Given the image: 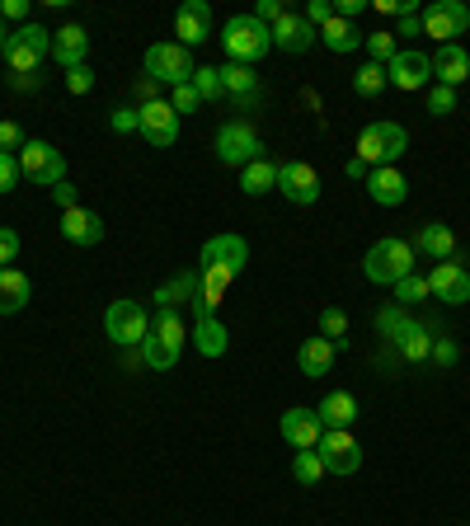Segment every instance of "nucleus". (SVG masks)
<instances>
[{
	"label": "nucleus",
	"instance_id": "f257e3e1",
	"mask_svg": "<svg viewBox=\"0 0 470 526\" xmlns=\"http://www.w3.org/2000/svg\"><path fill=\"white\" fill-rule=\"evenodd\" d=\"M245 263H250V245H245V235L221 231V235H212V240L203 245L198 282L212 287V292H231V282L245 273Z\"/></svg>",
	"mask_w": 470,
	"mask_h": 526
},
{
	"label": "nucleus",
	"instance_id": "f03ea898",
	"mask_svg": "<svg viewBox=\"0 0 470 526\" xmlns=\"http://www.w3.org/2000/svg\"><path fill=\"white\" fill-rule=\"evenodd\" d=\"M409 273H419V254H414V245L400 240V235L376 240V245L367 249V259H362V278L376 282V287H395V282L409 278Z\"/></svg>",
	"mask_w": 470,
	"mask_h": 526
},
{
	"label": "nucleus",
	"instance_id": "7ed1b4c3",
	"mask_svg": "<svg viewBox=\"0 0 470 526\" xmlns=\"http://www.w3.org/2000/svg\"><path fill=\"white\" fill-rule=\"evenodd\" d=\"M184 343H188V325L179 320V310H156L151 334L141 343V362H146L151 372H170L174 362L184 357Z\"/></svg>",
	"mask_w": 470,
	"mask_h": 526
},
{
	"label": "nucleus",
	"instance_id": "20e7f679",
	"mask_svg": "<svg viewBox=\"0 0 470 526\" xmlns=\"http://www.w3.org/2000/svg\"><path fill=\"white\" fill-rule=\"evenodd\" d=\"M221 47H226V62L235 66H254L273 52V29L259 24L254 15H231L221 29Z\"/></svg>",
	"mask_w": 470,
	"mask_h": 526
},
{
	"label": "nucleus",
	"instance_id": "39448f33",
	"mask_svg": "<svg viewBox=\"0 0 470 526\" xmlns=\"http://www.w3.org/2000/svg\"><path fill=\"white\" fill-rule=\"evenodd\" d=\"M405 151H409V132L400 123H386V118H381V123H367L358 132V141H353V155H358V160H367L372 170H381V165H395Z\"/></svg>",
	"mask_w": 470,
	"mask_h": 526
},
{
	"label": "nucleus",
	"instance_id": "423d86ee",
	"mask_svg": "<svg viewBox=\"0 0 470 526\" xmlns=\"http://www.w3.org/2000/svg\"><path fill=\"white\" fill-rule=\"evenodd\" d=\"M212 151H217V160L226 165V170H245V165H254V160H264V137L254 132V123L231 118V123L217 127Z\"/></svg>",
	"mask_w": 470,
	"mask_h": 526
},
{
	"label": "nucleus",
	"instance_id": "0eeeda50",
	"mask_svg": "<svg viewBox=\"0 0 470 526\" xmlns=\"http://www.w3.org/2000/svg\"><path fill=\"white\" fill-rule=\"evenodd\" d=\"M52 57V33L43 24H19L10 29V43H5V66L15 76H38V66Z\"/></svg>",
	"mask_w": 470,
	"mask_h": 526
},
{
	"label": "nucleus",
	"instance_id": "6e6552de",
	"mask_svg": "<svg viewBox=\"0 0 470 526\" xmlns=\"http://www.w3.org/2000/svg\"><path fill=\"white\" fill-rule=\"evenodd\" d=\"M141 66H146V80H156V85H170V90H179V85H188L193 80V52L179 43H151L146 47V57H141Z\"/></svg>",
	"mask_w": 470,
	"mask_h": 526
},
{
	"label": "nucleus",
	"instance_id": "1a4fd4ad",
	"mask_svg": "<svg viewBox=\"0 0 470 526\" xmlns=\"http://www.w3.org/2000/svg\"><path fill=\"white\" fill-rule=\"evenodd\" d=\"M104 334H109L123 353H132V348H141L146 343V334H151V315H146V306L141 301H113L109 310H104Z\"/></svg>",
	"mask_w": 470,
	"mask_h": 526
},
{
	"label": "nucleus",
	"instance_id": "9d476101",
	"mask_svg": "<svg viewBox=\"0 0 470 526\" xmlns=\"http://www.w3.org/2000/svg\"><path fill=\"white\" fill-rule=\"evenodd\" d=\"M19 170H24V179L38 188H52L66 184V160L57 146H47V141H24V151H19Z\"/></svg>",
	"mask_w": 470,
	"mask_h": 526
},
{
	"label": "nucleus",
	"instance_id": "9b49d317",
	"mask_svg": "<svg viewBox=\"0 0 470 526\" xmlns=\"http://www.w3.org/2000/svg\"><path fill=\"white\" fill-rule=\"evenodd\" d=\"M315 456L325 461V475H339V480H348V475H358L362 470V447H358V437L348 433V428H325Z\"/></svg>",
	"mask_w": 470,
	"mask_h": 526
},
{
	"label": "nucleus",
	"instance_id": "f8f14e48",
	"mask_svg": "<svg viewBox=\"0 0 470 526\" xmlns=\"http://www.w3.org/2000/svg\"><path fill=\"white\" fill-rule=\"evenodd\" d=\"M419 19H423V33L438 38V47L456 43V38L470 29V10L461 5V0H433V5H423L419 10Z\"/></svg>",
	"mask_w": 470,
	"mask_h": 526
},
{
	"label": "nucleus",
	"instance_id": "ddd939ff",
	"mask_svg": "<svg viewBox=\"0 0 470 526\" xmlns=\"http://www.w3.org/2000/svg\"><path fill=\"white\" fill-rule=\"evenodd\" d=\"M278 193L297 207H315L320 202V174L306 160H282L278 165Z\"/></svg>",
	"mask_w": 470,
	"mask_h": 526
},
{
	"label": "nucleus",
	"instance_id": "4468645a",
	"mask_svg": "<svg viewBox=\"0 0 470 526\" xmlns=\"http://www.w3.org/2000/svg\"><path fill=\"white\" fill-rule=\"evenodd\" d=\"M386 80L405 94L423 90V85L433 80V57H428L423 47H405V52H395V62L386 66Z\"/></svg>",
	"mask_w": 470,
	"mask_h": 526
},
{
	"label": "nucleus",
	"instance_id": "2eb2a0df",
	"mask_svg": "<svg viewBox=\"0 0 470 526\" xmlns=\"http://www.w3.org/2000/svg\"><path fill=\"white\" fill-rule=\"evenodd\" d=\"M137 113H141V137H146V146L165 151V146L179 141V113L170 109V99H151V104H141Z\"/></svg>",
	"mask_w": 470,
	"mask_h": 526
},
{
	"label": "nucleus",
	"instance_id": "dca6fc26",
	"mask_svg": "<svg viewBox=\"0 0 470 526\" xmlns=\"http://www.w3.org/2000/svg\"><path fill=\"white\" fill-rule=\"evenodd\" d=\"M428 292L438 296L442 306H466L470 301V273L461 259H442L433 273H428Z\"/></svg>",
	"mask_w": 470,
	"mask_h": 526
},
{
	"label": "nucleus",
	"instance_id": "f3484780",
	"mask_svg": "<svg viewBox=\"0 0 470 526\" xmlns=\"http://www.w3.org/2000/svg\"><path fill=\"white\" fill-rule=\"evenodd\" d=\"M174 38H179V47H203L207 38H212V5L207 0H184L179 5V15H174Z\"/></svg>",
	"mask_w": 470,
	"mask_h": 526
},
{
	"label": "nucleus",
	"instance_id": "a211bd4d",
	"mask_svg": "<svg viewBox=\"0 0 470 526\" xmlns=\"http://www.w3.org/2000/svg\"><path fill=\"white\" fill-rule=\"evenodd\" d=\"M278 433H282V442L287 447H297V451H315L320 447V437H325V423H320V414L315 409H287L282 414V423H278Z\"/></svg>",
	"mask_w": 470,
	"mask_h": 526
},
{
	"label": "nucleus",
	"instance_id": "6ab92c4d",
	"mask_svg": "<svg viewBox=\"0 0 470 526\" xmlns=\"http://www.w3.org/2000/svg\"><path fill=\"white\" fill-rule=\"evenodd\" d=\"M311 43H320V29H311L301 10H287V15L273 24V47H278V52L301 57V52H311Z\"/></svg>",
	"mask_w": 470,
	"mask_h": 526
},
{
	"label": "nucleus",
	"instance_id": "aec40b11",
	"mask_svg": "<svg viewBox=\"0 0 470 526\" xmlns=\"http://www.w3.org/2000/svg\"><path fill=\"white\" fill-rule=\"evenodd\" d=\"M433 57V85H447V90H461L470 80V52L461 43H442Z\"/></svg>",
	"mask_w": 470,
	"mask_h": 526
},
{
	"label": "nucleus",
	"instance_id": "412c9836",
	"mask_svg": "<svg viewBox=\"0 0 470 526\" xmlns=\"http://www.w3.org/2000/svg\"><path fill=\"white\" fill-rule=\"evenodd\" d=\"M104 217L99 212H90V207H71V212H62V240L76 249H94L99 240H104Z\"/></svg>",
	"mask_w": 470,
	"mask_h": 526
},
{
	"label": "nucleus",
	"instance_id": "4be33fe9",
	"mask_svg": "<svg viewBox=\"0 0 470 526\" xmlns=\"http://www.w3.org/2000/svg\"><path fill=\"white\" fill-rule=\"evenodd\" d=\"M85 57H90V33H85V24H62V29L52 33V62L57 66H85Z\"/></svg>",
	"mask_w": 470,
	"mask_h": 526
},
{
	"label": "nucleus",
	"instance_id": "5701e85b",
	"mask_svg": "<svg viewBox=\"0 0 470 526\" xmlns=\"http://www.w3.org/2000/svg\"><path fill=\"white\" fill-rule=\"evenodd\" d=\"M367 198L376 202V207H400V202L409 198V179L395 165H381V170L367 174Z\"/></svg>",
	"mask_w": 470,
	"mask_h": 526
},
{
	"label": "nucleus",
	"instance_id": "b1692460",
	"mask_svg": "<svg viewBox=\"0 0 470 526\" xmlns=\"http://www.w3.org/2000/svg\"><path fill=\"white\" fill-rule=\"evenodd\" d=\"M188 339L198 343V353L203 357H221L231 348V329L221 325L217 315H193V329H188Z\"/></svg>",
	"mask_w": 470,
	"mask_h": 526
},
{
	"label": "nucleus",
	"instance_id": "393cba45",
	"mask_svg": "<svg viewBox=\"0 0 470 526\" xmlns=\"http://www.w3.org/2000/svg\"><path fill=\"white\" fill-rule=\"evenodd\" d=\"M414 245V254H428V259H456V235L452 226H442V221H428V226H419V235L409 240Z\"/></svg>",
	"mask_w": 470,
	"mask_h": 526
},
{
	"label": "nucleus",
	"instance_id": "a878e982",
	"mask_svg": "<svg viewBox=\"0 0 470 526\" xmlns=\"http://www.w3.org/2000/svg\"><path fill=\"white\" fill-rule=\"evenodd\" d=\"M29 296H33L29 273H19V268H0V315H19V310L29 306Z\"/></svg>",
	"mask_w": 470,
	"mask_h": 526
},
{
	"label": "nucleus",
	"instance_id": "bb28decb",
	"mask_svg": "<svg viewBox=\"0 0 470 526\" xmlns=\"http://www.w3.org/2000/svg\"><path fill=\"white\" fill-rule=\"evenodd\" d=\"M315 414H320L325 428H353V423H358V400H353L348 390H329Z\"/></svg>",
	"mask_w": 470,
	"mask_h": 526
},
{
	"label": "nucleus",
	"instance_id": "cd10ccee",
	"mask_svg": "<svg viewBox=\"0 0 470 526\" xmlns=\"http://www.w3.org/2000/svg\"><path fill=\"white\" fill-rule=\"evenodd\" d=\"M297 367L306 376H329V367H334V343L320 339V334H315V339H306L297 348Z\"/></svg>",
	"mask_w": 470,
	"mask_h": 526
},
{
	"label": "nucleus",
	"instance_id": "c85d7f7f",
	"mask_svg": "<svg viewBox=\"0 0 470 526\" xmlns=\"http://www.w3.org/2000/svg\"><path fill=\"white\" fill-rule=\"evenodd\" d=\"M221 85H226V94H231L235 104H250L254 94H259V76H254V66L226 62V66H221Z\"/></svg>",
	"mask_w": 470,
	"mask_h": 526
},
{
	"label": "nucleus",
	"instance_id": "c756f323",
	"mask_svg": "<svg viewBox=\"0 0 470 526\" xmlns=\"http://www.w3.org/2000/svg\"><path fill=\"white\" fill-rule=\"evenodd\" d=\"M193 296H198V273H179V278L174 282H165V287H156V296H151V301H156L160 310H179L188 301V306H193Z\"/></svg>",
	"mask_w": 470,
	"mask_h": 526
},
{
	"label": "nucleus",
	"instance_id": "7c9ffc66",
	"mask_svg": "<svg viewBox=\"0 0 470 526\" xmlns=\"http://www.w3.org/2000/svg\"><path fill=\"white\" fill-rule=\"evenodd\" d=\"M240 188H245V193H250V198H264V193H273V188H278V165H273V160H254V165H245V170H240Z\"/></svg>",
	"mask_w": 470,
	"mask_h": 526
},
{
	"label": "nucleus",
	"instance_id": "2f4dec72",
	"mask_svg": "<svg viewBox=\"0 0 470 526\" xmlns=\"http://www.w3.org/2000/svg\"><path fill=\"white\" fill-rule=\"evenodd\" d=\"M320 43L329 47V52H339V57H348V52H353V47H362V33L353 29V24H348V19H329L325 29H320Z\"/></svg>",
	"mask_w": 470,
	"mask_h": 526
},
{
	"label": "nucleus",
	"instance_id": "473e14b6",
	"mask_svg": "<svg viewBox=\"0 0 470 526\" xmlns=\"http://www.w3.org/2000/svg\"><path fill=\"white\" fill-rule=\"evenodd\" d=\"M395 348H400L405 362H428V357H433V339H428V329H423L419 320H409L405 334L395 339Z\"/></svg>",
	"mask_w": 470,
	"mask_h": 526
},
{
	"label": "nucleus",
	"instance_id": "72a5a7b5",
	"mask_svg": "<svg viewBox=\"0 0 470 526\" xmlns=\"http://www.w3.org/2000/svg\"><path fill=\"white\" fill-rule=\"evenodd\" d=\"M320 339L334 343V353H339V348H348V310H339V306L320 310Z\"/></svg>",
	"mask_w": 470,
	"mask_h": 526
},
{
	"label": "nucleus",
	"instance_id": "f704fd0d",
	"mask_svg": "<svg viewBox=\"0 0 470 526\" xmlns=\"http://www.w3.org/2000/svg\"><path fill=\"white\" fill-rule=\"evenodd\" d=\"M391 80H386V66H376V62H362L358 71H353V90L362 94V99H376V94L386 90Z\"/></svg>",
	"mask_w": 470,
	"mask_h": 526
},
{
	"label": "nucleus",
	"instance_id": "c9c22d12",
	"mask_svg": "<svg viewBox=\"0 0 470 526\" xmlns=\"http://www.w3.org/2000/svg\"><path fill=\"white\" fill-rule=\"evenodd\" d=\"M362 47H367V57H372L376 66H391V62H395V52H400V43H395V33H391V29L362 33Z\"/></svg>",
	"mask_w": 470,
	"mask_h": 526
},
{
	"label": "nucleus",
	"instance_id": "e433bc0d",
	"mask_svg": "<svg viewBox=\"0 0 470 526\" xmlns=\"http://www.w3.org/2000/svg\"><path fill=\"white\" fill-rule=\"evenodd\" d=\"M292 480L306 484V489H315V484L325 480V461H320L315 451H297V456H292Z\"/></svg>",
	"mask_w": 470,
	"mask_h": 526
},
{
	"label": "nucleus",
	"instance_id": "4c0bfd02",
	"mask_svg": "<svg viewBox=\"0 0 470 526\" xmlns=\"http://www.w3.org/2000/svg\"><path fill=\"white\" fill-rule=\"evenodd\" d=\"M391 292H395V306H405V310L433 296V292H428V278H423V273H409V278H400Z\"/></svg>",
	"mask_w": 470,
	"mask_h": 526
},
{
	"label": "nucleus",
	"instance_id": "58836bf2",
	"mask_svg": "<svg viewBox=\"0 0 470 526\" xmlns=\"http://www.w3.org/2000/svg\"><path fill=\"white\" fill-rule=\"evenodd\" d=\"M193 90H198V99H207V104L226 99V85H221V66H198V71H193Z\"/></svg>",
	"mask_w": 470,
	"mask_h": 526
},
{
	"label": "nucleus",
	"instance_id": "ea45409f",
	"mask_svg": "<svg viewBox=\"0 0 470 526\" xmlns=\"http://www.w3.org/2000/svg\"><path fill=\"white\" fill-rule=\"evenodd\" d=\"M405 325H409L405 306H381V310H376V334H381L386 343L400 339V334H405Z\"/></svg>",
	"mask_w": 470,
	"mask_h": 526
},
{
	"label": "nucleus",
	"instance_id": "a19ab883",
	"mask_svg": "<svg viewBox=\"0 0 470 526\" xmlns=\"http://www.w3.org/2000/svg\"><path fill=\"white\" fill-rule=\"evenodd\" d=\"M428 113H433V118L456 113V90H447V85H428Z\"/></svg>",
	"mask_w": 470,
	"mask_h": 526
},
{
	"label": "nucleus",
	"instance_id": "79ce46f5",
	"mask_svg": "<svg viewBox=\"0 0 470 526\" xmlns=\"http://www.w3.org/2000/svg\"><path fill=\"white\" fill-rule=\"evenodd\" d=\"M19 179H24V170H19V155L0 151V198H5V193H15Z\"/></svg>",
	"mask_w": 470,
	"mask_h": 526
},
{
	"label": "nucleus",
	"instance_id": "37998d69",
	"mask_svg": "<svg viewBox=\"0 0 470 526\" xmlns=\"http://www.w3.org/2000/svg\"><path fill=\"white\" fill-rule=\"evenodd\" d=\"M24 141H29V137H24V127H19L15 118H5V123H0V151H5V155H19V151H24Z\"/></svg>",
	"mask_w": 470,
	"mask_h": 526
},
{
	"label": "nucleus",
	"instance_id": "c03bdc74",
	"mask_svg": "<svg viewBox=\"0 0 470 526\" xmlns=\"http://www.w3.org/2000/svg\"><path fill=\"white\" fill-rule=\"evenodd\" d=\"M109 127L118 132V137H127V132H141V113H137V109H123V104H118V109L109 113Z\"/></svg>",
	"mask_w": 470,
	"mask_h": 526
},
{
	"label": "nucleus",
	"instance_id": "a18cd8bd",
	"mask_svg": "<svg viewBox=\"0 0 470 526\" xmlns=\"http://www.w3.org/2000/svg\"><path fill=\"white\" fill-rule=\"evenodd\" d=\"M15 259H19V231L0 226V268H15Z\"/></svg>",
	"mask_w": 470,
	"mask_h": 526
},
{
	"label": "nucleus",
	"instance_id": "49530a36",
	"mask_svg": "<svg viewBox=\"0 0 470 526\" xmlns=\"http://www.w3.org/2000/svg\"><path fill=\"white\" fill-rule=\"evenodd\" d=\"M198 104H203V99H198V90H193V80H188V85H179V90L170 94V109L179 113V118H184V113H193Z\"/></svg>",
	"mask_w": 470,
	"mask_h": 526
},
{
	"label": "nucleus",
	"instance_id": "de8ad7c7",
	"mask_svg": "<svg viewBox=\"0 0 470 526\" xmlns=\"http://www.w3.org/2000/svg\"><path fill=\"white\" fill-rule=\"evenodd\" d=\"M66 90H71V94H90V90H94L90 62H85V66H71V71H66Z\"/></svg>",
	"mask_w": 470,
	"mask_h": 526
},
{
	"label": "nucleus",
	"instance_id": "09e8293b",
	"mask_svg": "<svg viewBox=\"0 0 470 526\" xmlns=\"http://www.w3.org/2000/svg\"><path fill=\"white\" fill-rule=\"evenodd\" d=\"M301 15H306V24H311V29H325L329 19H334V0H311Z\"/></svg>",
	"mask_w": 470,
	"mask_h": 526
},
{
	"label": "nucleus",
	"instance_id": "8fccbe9b",
	"mask_svg": "<svg viewBox=\"0 0 470 526\" xmlns=\"http://www.w3.org/2000/svg\"><path fill=\"white\" fill-rule=\"evenodd\" d=\"M29 10L33 0H0V19L5 24H29Z\"/></svg>",
	"mask_w": 470,
	"mask_h": 526
},
{
	"label": "nucleus",
	"instance_id": "3c124183",
	"mask_svg": "<svg viewBox=\"0 0 470 526\" xmlns=\"http://www.w3.org/2000/svg\"><path fill=\"white\" fill-rule=\"evenodd\" d=\"M456 343L452 339H433V362H438V367H456Z\"/></svg>",
	"mask_w": 470,
	"mask_h": 526
},
{
	"label": "nucleus",
	"instance_id": "603ef678",
	"mask_svg": "<svg viewBox=\"0 0 470 526\" xmlns=\"http://www.w3.org/2000/svg\"><path fill=\"white\" fill-rule=\"evenodd\" d=\"M362 10H372V0H334V15L348 19V24H353V19H358Z\"/></svg>",
	"mask_w": 470,
	"mask_h": 526
},
{
	"label": "nucleus",
	"instance_id": "864d4df0",
	"mask_svg": "<svg viewBox=\"0 0 470 526\" xmlns=\"http://www.w3.org/2000/svg\"><path fill=\"white\" fill-rule=\"evenodd\" d=\"M52 202H57L62 212H71V207H80V198H76V188H71V184H57V188H52Z\"/></svg>",
	"mask_w": 470,
	"mask_h": 526
},
{
	"label": "nucleus",
	"instance_id": "5fc2aeb1",
	"mask_svg": "<svg viewBox=\"0 0 470 526\" xmlns=\"http://www.w3.org/2000/svg\"><path fill=\"white\" fill-rule=\"evenodd\" d=\"M419 33H423V19L405 15V19H400V29H395V38H419Z\"/></svg>",
	"mask_w": 470,
	"mask_h": 526
},
{
	"label": "nucleus",
	"instance_id": "6e6d98bb",
	"mask_svg": "<svg viewBox=\"0 0 470 526\" xmlns=\"http://www.w3.org/2000/svg\"><path fill=\"white\" fill-rule=\"evenodd\" d=\"M344 174H348V179H362V184H367V174H372V165H367V160H358V155H353V160H348V165H344Z\"/></svg>",
	"mask_w": 470,
	"mask_h": 526
},
{
	"label": "nucleus",
	"instance_id": "4d7b16f0",
	"mask_svg": "<svg viewBox=\"0 0 470 526\" xmlns=\"http://www.w3.org/2000/svg\"><path fill=\"white\" fill-rule=\"evenodd\" d=\"M5 43H10V24L0 19V57H5Z\"/></svg>",
	"mask_w": 470,
	"mask_h": 526
}]
</instances>
